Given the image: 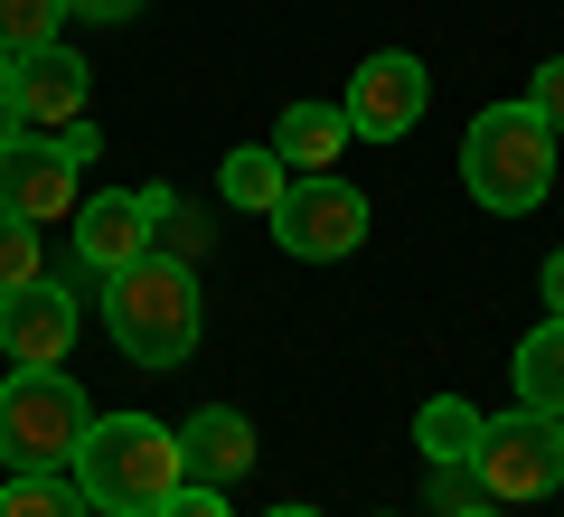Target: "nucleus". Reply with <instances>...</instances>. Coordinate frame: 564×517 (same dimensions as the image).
Wrapping results in <instances>:
<instances>
[{
	"label": "nucleus",
	"instance_id": "nucleus-11",
	"mask_svg": "<svg viewBox=\"0 0 564 517\" xmlns=\"http://www.w3.org/2000/svg\"><path fill=\"white\" fill-rule=\"evenodd\" d=\"M76 180H85V170H66L57 141H0V207H10V217H29V226L76 217V207H85Z\"/></svg>",
	"mask_w": 564,
	"mask_h": 517
},
{
	"label": "nucleus",
	"instance_id": "nucleus-22",
	"mask_svg": "<svg viewBox=\"0 0 564 517\" xmlns=\"http://www.w3.org/2000/svg\"><path fill=\"white\" fill-rule=\"evenodd\" d=\"M151 517H226V489H198V480H188V489H170Z\"/></svg>",
	"mask_w": 564,
	"mask_h": 517
},
{
	"label": "nucleus",
	"instance_id": "nucleus-24",
	"mask_svg": "<svg viewBox=\"0 0 564 517\" xmlns=\"http://www.w3.org/2000/svg\"><path fill=\"white\" fill-rule=\"evenodd\" d=\"M66 10H76V20H132L141 0H66Z\"/></svg>",
	"mask_w": 564,
	"mask_h": 517
},
{
	"label": "nucleus",
	"instance_id": "nucleus-12",
	"mask_svg": "<svg viewBox=\"0 0 564 517\" xmlns=\"http://www.w3.org/2000/svg\"><path fill=\"white\" fill-rule=\"evenodd\" d=\"M180 461L198 489H236L245 471H254V414H236V405H198V414L180 423Z\"/></svg>",
	"mask_w": 564,
	"mask_h": 517
},
{
	"label": "nucleus",
	"instance_id": "nucleus-8",
	"mask_svg": "<svg viewBox=\"0 0 564 517\" xmlns=\"http://www.w3.org/2000/svg\"><path fill=\"white\" fill-rule=\"evenodd\" d=\"M423 104H433V76H423V57H404V47H377V57L348 76L339 114L358 141H404L423 122Z\"/></svg>",
	"mask_w": 564,
	"mask_h": 517
},
{
	"label": "nucleus",
	"instance_id": "nucleus-23",
	"mask_svg": "<svg viewBox=\"0 0 564 517\" xmlns=\"http://www.w3.org/2000/svg\"><path fill=\"white\" fill-rule=\"evenodd\" d=\"M95 151H104V132H95V122H76V132H57V160H66V170H95Z\"/></svg>",
	"mask_w": 564,
	"mask_h": 517
},
{
	"label": "nucleus",
	"instance_id": "nucleus-13",
	"mask_svg": "<svg viewBox=\"0 0 564 517\" xmlns=\"http://www.w3.org/2000/svg\"><path fill=\"white\" fill-rule=\"evenodd\" d=\"M348 114L339 104H282V122H273V151H282V170H339V151H348Z\"/></svg>",
	"mask_w": 564,
	"mask_h": 517
},
{
	"label": "nucleus",
	"instance_id": "nucleus-21",
	"mask_svg": "<svg viewBox=\"0 0 564 517\" xmlns=\"http://www.w3.org/2000/svg\"><path fill=\"white\" fill-rule=\"evenodd\" d=\"M527 104H536V114H545V122L564 132V57H545V66H536V85H527Z\"/></svg>",
	"mask_w": 564,
	"mask_h": 517
},
{
	"label": "nucleus",
	"instance_id": "nucleus-28",
	"mask_svg": "<svg viewBox=\"0 0 564 517\" xmlns=\"http://www.w3.org/2000/svg\"><path fill=\"white\" fill-rule=\"evenodd\" d=\"M0 95H10V57H0Z\"/></svg>",
	"mask_w": 564,
	"mask_h": 517
},
{
	"label": "nucleus",
	"instance_id": "nucleus-18",
	"mask_svg": "<svg viewBox=\"0 0 564 517\" xmlns=\"http://www.w3.org/2000/svg\"><path fill=\"white\" fill-rule=\"evenodd\" d=\"M207 245H217L207 207H188L180 189H161V226H151V255H170V263H188V273H198V263H207Z\"/></svg>",
	"mask_w": 564,
	"mask_h": 517
},
{
	"label": "nucleus",
	"instance_id": "nucleus-2",
	"mask_svg": "<svg viewBox=\"0 0 564 517\" xmlns=\"http://www.w3.org/2000/svg\"><path fill=\"white\" fill-rule=\"evenodd\" d=\"M555 141L564 132L536 104H489L462 132V189L489 217H527V207H545V189H555Z\"/></svg>",
	"mask_w": 564,
	"mask_h": 517
},
{
	"label": "nucleus",
	"instance_id": "nucleus-3",
	"mask_svg": "<svg viewBox=\"0 0 564 517\" xmlns=\"http://www.w3.org/2000/svg\"><path fill=\"white\" fill-rule=\"evenodd\" d=\"M104 330H113V348L132 367H188V348H198V273L170 255L104 273Z\"/></svg>",
	"mask_w": 564,
	"mask_h": 517
},
{
	"label": "nucleus",
	"instance_id": "nucleus-7",
	"mask_svg": "<svg viewBox=\"0 0 564 517\" xmlns=\"http://www.w3.org/2000/svg\"><path fill=\"white\" fill-rule=\"evenodd\" d=\"M85 95H95V66L76 47H39V57L10 66V95H0V141H57L85 122Z\"/></svg>",
	"mask_w": 564,
	"mask_h": 517
},
{
	"label": "nucleus",
	"instance_id": "nucleus-19",
	"mask_svg": "<svg viewBox=\"0 0 564 517\" xmlns=\"http://www.w3.org/2000/svg\"><path fill=\"white\" fill-rule=\"evenodd\" d=\"M57 20H66V0H0V57L20 66L39 47H57Z\"/></svg>",
	"mask_w": 564,
	"mask_h": 517
},
{
	"label": "nucleus",
	"instance_id": "nucleus-16",
	"mask_svg": "<svg viewBox=\"0 0 564 517\" xmlns=\"http://www.w3.org/2000/svg\"><path fill=\"white\" fill-rule=\"evenodd\" d=\"M0 517H95L76 471H10L0 480Z\"/></svg>",
	"mask_w": 564,
	"mask_h": 517
},
{
	"label": "nucleus",
	"instance_id": "nucleus-17",
	"mask_svg": "<svg viewBox=\"0 0 564 517\" xmlns=\"http://www.w3.org/2000/svg\"><path fill=\"white\" fill-rule=\"evenodd\" d=\"M217 189H226V207H254V217H273L292 180H282V151L263 141V151H226V180H217Z\"/></svg>",
	"mask_w": 564,
	"mask_h": 517
},
{
	"label": "nucleus",
	"instance_id": "nucleus-26",
	"mask_svg": "<svg viewBox=\"0 0 564 517\" xmlns=\"http://www.w3.org/2000/svg\"><path fill=\"white\" fill-rule=\"evenodd\" d=\"M452 517H508V508H499V498H462V508H452Z\"/></svg>",
	"mask_w": 564,
	"mask_h": 517
},
{
	"label": "nucleus",
	"instance_id": "nucleus-15",
	"mask_svg": "<svg viewBox=\"0 0 564 517\" xmlns=\"http://www.w3.org/2000/svg\"><path fill=\"white\" fill-rule=\"evenodd\" d=\"M518 405H536V414L564 423V320L555 311L518 338Z\"/></svg>",
	"mask_w": 564,
	"mask_h": 517
},
{
	"label": "nucleus",
	"instance_id": "nucleus-4",
	"mask_svg": "<svg viewBox=\"0 0 564 517\" xmlns=\"http://www.w3.org/2000/svg\"><path fill=\"white\" fill-rule=\"evenodd\" d=\"M85 423H95V405H85V386L66 367H20L0 386V461L10 471H66Z\"/></svg>",
	"mask_w": 564,
	"mask_h": 517
},
{
	"label": "nucleus",
	"instance_id": "nucleus-10",
	"mask_svg": "<svg viewBox=\"0 0 564 517\" xmlns=\"http://www.w3.org/2000/svg\"><path fill=\"white\" fill-rule=\"evenodd\" d=\"M76 330H85L76 292H66V282H47V273L29 282V292L0 301V348H10V367H66Z\"/></svg>",
	"mask_w": 564,
	"mask_h": 517
},
{
	"label": "nucleus",
	"instance_id": "nucleus-9",
	"mask_svg": "<svg viewBox=\"0 0 564 517\" xmlns=\"http://www.w3.org/2000/svg\"><path fill=\"white\" fill-rule=\"evenodd\" d=\"M66 226H76L85 273H122V263L151 255V226H161V180H151V189H104V198H85Z\"/></svg>",
	"mask_w": 564,
	"mask_h": 517
},
{
	"label": "nucleus",
	"instance_id": "nucleus-27",
	"mask_svg": "<svg viewBox=\"0 0 564 517\" xmlns=\"http://www.w3.org/2000/svg\"><path fill=\"white\" fill-rule=\"evenodd\" d=\"M273 517H321V508H273Z\"/></svg>",
	"mask_w": 564,
	"mask_h": 517
},
{
	"label": "nucleus",
	"instance_id": "nucleus-25",
	"mask_svg": "<svg viewBox=\"0 0 564 517\" xmlns=\"http://www.w3.org/2000/svg\"><path fill=\"white\" fill-rule=\"evenodd\" d=\"M545 311L564 320V245H555V255H545Z\"/></svg>",
	"mask_w": 564,
	"mask_h": 517
},
{
	"label": "nucleus",
	"instance_id": "nucleus-14",
	"mask_svg": "<svg viewBox=\"0 0 564 517\" xmlns=\"http://www.w3.org/2000/svg\"><path fill=\"white\" fill-rule=\"evenodd\" d=\"M480 433H489V414L462 405V396H433L414 414V452L433 461V471H470V461H480Z\"/></svg>",
	"mask_w": 564,
	"mask_h": 517
},
{
	"label": "nucleus",
	"instance_id": "nucleus-20",
	"mask_svg": "<svg viewBox=\"0 0 564 517\" xmlns=\"http://www.w3.org/2000/svg\"><path fill=\"white\" fill-rule=\"evenodd\" d=\"M39 273H47V255H39V226L0 207V301H10V292H29Z\"/></svg>",
	"mask_w": 564,
	"mask_h": 517
},
{
	"label": "nucleus",
	"instance_id": "nucleus-6",
	"mask_svg": "<svg viewBox=\"0 0 564 517\" xmlns=\"http://www.w3.org/2000/svg\"><path fill=\"white\" fill-rule=\"evenodd\" d=\"M273 245L292 263H339V255H358L367 245V198L339 180V170H302V180L282 189V207H273Z\"/></svg>",
	"mask_w": 564,
	"mask_h": 517
},
{
	"label": "nucleus",
	"instance_id": "nucleus-5",
	"mask_svg": "<svg viewBox=\"0 0 564 517\" xmlns=\"http://www.w3.org/2000/svg\"><path fill=\"white\" fill-rule=\"evenodd\" d=\"M470 480H480V498H499V508L555 498V489H564V423H555V414H536V405L499 414V423L480 433V461H470Z\"/></svg>",
	"mask_w": 564,
	"mask_h": 517
},
{
	"label": "nucleus",
	"instance_id": "nucleus-1",
	"mask_svg": "<svg viewBox=\"0 0 564 517\" xmlns=\"http://www.w3.org/2000/svg\"><path fill=\"white\" fill-rule=\"evenodd\" d=\"M76 489L95 498L104 517H151L170 489H188V461H180V433L151 414H95L76 442Z\"/></svg>",
	"mask_w": 564,
	"mask_h": 517
}]
</instances>
